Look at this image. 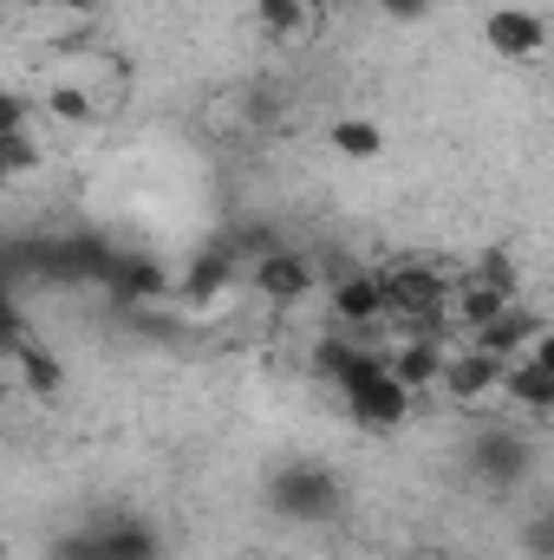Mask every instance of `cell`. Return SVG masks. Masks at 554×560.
I'll return each mask as SVG.
<instances>
[{"mask_svg": "<svg viewBox=\"0 0 554 560\" xmlns=\"http://www.w3.org/2000/svg\"><path fill=\"white\" fill-rule=\"evenodd\" d=\"M529 359H535V365H549V372H554V326L542 332V339H535V346H529Z\"/></svg>", "mask_w": 554, "mask_h": 560, "instance_id": "cb8c5ba5", "label": "cell"}, {"mask_svg": "<svg viewBox=\"0 0 554 560\" xmlns=\"http://www.w3.org/2000/svg\"><path fill=\"white\" fill-rule=\"evenodd\" d=\"M262 495H268V509L280 522H300V528L339 522V509H346V489H339V476L326 463H280Z\"/></svg>", "mask_w": 554, "mask_h": 560, "instance_id": "6da1fadb", "label": "cell"}, {"mask_svg": "<svg viewBox=\"0 0 554 560\" xmlns=\"http://www.w3.org/2000/svg\"><path fill=\"white\" fill-rule=\"evenodd\" d=\"M53 560H105L99 528H72V535H59V541H53Z\"/></svg>", "mask_w": 554, "mask_h": 560, "instance_id": "44dd1931", "label": "cell"}, {"mask_svg": "<svg viewBox=\"0 0 554 560\" xmlns=\"http://www.w3.org/2000/svg\"><path fill=\"white\" fill-rule=\"evenodd\" d=\"M229 275H235L229 248H216V255H196V261H189V275H183V293H189V300H216V293L229 287Z\"/></svg>", "mask_w": 554, "mask_h": 560, "instance_id": "d6986e66", "label": "cell"}, {"mask_svg": "<svg viewBox=\"0 0 554 560\" xmlns=\"http://www.w3.org/2000/svg\"><path fill=\"white\" fill-rule=\"evenodd\" d=\"M542 332H549V319H542V313L509 306L503 319H489V326L476 332V346H483V352H503V359H522V346H535Z\"/></svg>", "mask_w": 554, "mask_h": 560, "instance_id": "30bf717a", "label": "cell"}, {"mask_svg": "<svg viewBox=\"0 0 554 560\" xmlns=\"http://www.w3.org/2000/svg\"><path fill=\"white\" fill-rule=\"evenodd\" d=\"M385 293H392V306L412 313V319H437V306H443L437 268H392V275H385Z\"/></svg>", "mask_w": 554, "mask_h": 560, "instance_id": "9c48e42d", "label": "cell"}, {"mask_svg": "<svg viewBox=\"0 0 554 560\" xmlns=\"http://www.w3.org/2000/svg\"><path fill=\"white\" fill-rule=\"evenodd\" d=\"M7 365H13V378H20L33 398H53V392L66 385V365H59L53 352H39L26 332H13V339H7Z\"/></svg>", "mask_w": 554, "mask_h": 560, "instance_id": "ba28073f", "label": "cell"}, {"mask_svg": "<svg viewBox=\"0 0 554 560\" xmlns=\"http://www.w3.org/2000/svg\"><path fill=\"white\" fill-rule=\"evenodd\" d=\"M255 20H262L268 39H300V33L320 26V7L313 0H255Z\"/></svg>", "mask_w": 554, "mask_h": 560, "instance_id": "e0dca14e", "label": "cell"}, {"mask_svg": "<svg viewBox=\"0 0 554 560\" xmlns=\"http://www.w3.org/2000/svg\"><path fill=\"white\" fill-rule=\"evenodd\" d=\"M366 359H372V352H366L359 339H346V332H333V339H320V346H313V372H320L333 392H339V385H346Z\"/></svg>", "mask_w": 554, "mask_h": 560, "instance_id": "ac0fdd59", "label": "cell"}, {"mask_svg": "<svg viewBox=\"0 0 554 560\" xmlns=\"http://www.w3.org/2000/svg\"><path fill=\"white\" fill-rule=\"evenodd\" d=\"M503 378H509V359H503V352H483L476 339H470L463 352H450V365H443V392H450L457 405H476V398L503 392Z\"/></svg>", "mask_w": 554, "mask_h": 560, "instance_id": "5b68a950", "label": "cell"}, {"mask_svg": "<svg viewBox=\"0 0 554 560\" xmlns=\"http://www.w3.org/2000/svg\"><path fill=\"white\" fill-rule=\"evenodd\" d=\"M176 280L163 275L157 261H112V275H105V293L112 300H125V306H150V300H163Z\"/></svg>", "mask_w": 554, "mask_h": 560, "instance_id": "8fae6325", "label": "cell"}, {"mask_svg": "<svg viewBox=\"0 0 554 560\" xmlns=\"http://www.w3.org/2000/svg\"><path fill=\"white\" fill-rule=\"evenodd\" d=\"M339 398H346V418L366 423V430H399V423L412 418V385H405L385 359H366V365L339 385Z\"/></svg>", "mask_w": 554, "mask_h": 560, "instance_id": "7a4b0ae2", "label": "cell"}, {"mask_svg": "<svg viewBox=\"0 0 554 560\" xmlns=\"http://www.w3.org/2000/svg\"><path fill=\"white\" fill-rule=\"evenodd\" d=\"M99 541H105V560H163L157 528L138 522V515H112V522H99Z\"/></svg>", "mask_w": 554, "mask_h": 560, "instance_id": "4fadbf2b", "label": "cell"}, {"mask_svg": "<svg viewBox=\"0 0 554 560\" xmlns=\"http://www.w3.org/2000/svg\"><path fill=\"white\" fill-rule=\"evenodd\" d=\"M249 280L262 287V300L293 306V300H307V293H313V261H307V255H293V248H262V255H255V268H249Z\"/></svg>", "mask_w": 554, "mask_h": 560, "instance_id": "8992f818", "label": "cell"}, {"mask_svg": "<svg viewBox=\"0 0 554 560\" xmlns=\"http://www.w3.org/2000/svg\"><path fill=\"white\" fill-rule=\"evenodd\" d=\"M385 306H392L385 275H346V280H333V319H339V326H372Z\"/></svg>", "mask_w": 554, "mask_h": 560, "instance_id": "52a82bcc", "label": "cell"}, {"mask_svg": "<svg viewBox=\"0 0 554 560\" xmlns=\"http://www.w3.org/2000/svg\"><path fill=\"white\" fill-rule=\"evenodd\" d=\"M522 548H529V555H542V560H554V515H542V522H529V528H522Z\"/></svg>", "mask_w": 554, "mask_h": 560, "instance_id": "7402d4cb", "label": "cell"}, {"mask_svg": "<svg viewBox=\"0 0 554 560\" xmlns=\"http://www.w3.org/2000/svg\"><path fill=\"white\" fill-rule=\"evenodd\" d=\"M503 392H509L522 411H554V372H549V365H535L529 352H522V359H509V378H503Z\"/></svg>", "mask_w": 554, "mask_h": 560, "instance_id": "2e32d148", "label": "cell"}, {"mask_svg": "<svg viewBox=\"0 0 554 560\" xmlns=\"http://www.w3.org/2000/svg\"><path fill=\"white\" fill-rule=\"evenodd\" d=\"M529 469H535V450H529L522 430H483V436L470 443V476H476L483 489H522Z\"/></svg>", "mask_w": 554, "mask_h": 560, "instance_id": "277c9868", "label": "cell"}, {"mask_svg": "<svg viewBox=\"0 0 554 560\" xmlns=\"http://www.w3.org/2000/svg\"><path fill=\"white\" fill-rule=\"evenodd\" d=\"M59 7H66V0H59Z\"/></svg>", "mask_w": 554, "mask_h": 560, "instance_id": "d4e9b609", "label": "cell"}, {"mask_svg": "<svg viewBox=\"0 0 554 560\" xmlns=\"http://www.w3.org/2000/svg\"><path fill=\"white\" fill-rule=\"evenodd\" d=\"M483 46L503 66H535L549 52V20L535 7H489L483 13Z\"/></svg>", "mask_w": 554, "mask_h": 560, "instance_id": "3957f363", "label": "cell"}, {"mask_svg": "<svg viewBox=\"0 0 554 560\" xmlns=\"http://www.w3.org/2000/svg\"><path fill=\"white\" fill-rule=\"evenodd\" d=\"M326 143H333L346 163H379V156H385V125H372V118L353 112V118H333V125H326Z\"/></svg>", "mask_w": 554, "mask_h": 560, "instance_id": "5bb4252c", "label": "cell"}, {"mask_svg": "<svg viewBox=\"0 0 554 560\" xmlns=\"http://www.w3.org/2000/svg\"><path fill=\"white\" fill-rule=\"evenodd\" d=\"M46 118H59V125H92L99 105H92L79 85H53V92H46Z\"/></svg>", "mask_w": 554, "mask_h": 560, "instance_id": "ffe728a7", "label": "cell"}, {"mask_svg": "<svg viewBox=\"0 0 554 560\" xmlns=\"http://www.w3.org/2000/svg\"><path fill=\"white\" fill-rule=\"evenodd\" d=\"M379 7H385L392 20H424V13H430V0H379Z\"/></svg>", "mask_w": 554, "mask_h": 560, "instance_id": "603a6c76", "label": "cell"}, {"mask_svg": "<svg viewBox=\"0 0 554 560\" xmlns=\"http://www.w3.org/2000/svg\"><path fill=\"white\" fill-rule=\"evenodd\" d=\"M385 365H392V372H399V378H405L412 392H430V385L443 392V365H450V359H443V346H437V339L424 332V339H405V346H399V352H392Z\"/></svg>", "mask_w": 554, "mask_h": 560, "instance_id": "7c38bea8", "label": "cell"}, {"mask_svg": "<svg viewBox=\"0 0 554 560\" xmlns=\"http://www.w3.org/2000/svg\"><path fill=\"white\" fill-rule=\"evenodd\" d=\"M509 306H516V293H509V287H496V280H483V275L463 280V293H457V319H463L470 332H483V326H489V319H503Z\"/></svg>", "mask_w": 554, "mask_h": 560, "instance_id": "9a60e30c", "label": "cell"}]
</instances>
